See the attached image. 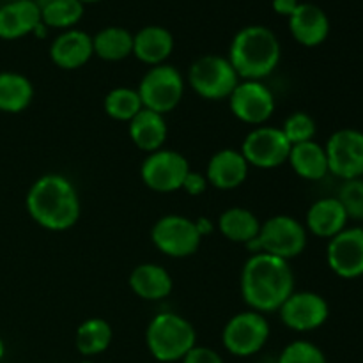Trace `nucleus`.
I'll return each mask as SVG.
<instances>
[{"label":"nucleus","mask_w":363,"mask_h":363,"mask_svg":"<svg viewBox=\"0 0 363 363\" xmlns=\"http://www.w3.org/2000/svg\"><path fill=\"white\" fill-rule=\"evenodd\" d=\"M188 172H190L188 160L172 149H160L151 152L140 167V176L145 186L158 194L181 190Z\"/></svg>","instance_id":"obj_10"},{"label":"nucleus","mask_w":363,"mask_h":363,"mask_svg":"<svg viewBox=\"0 0 363 363\" xmlns=\"http://www.w3.org/2000/svg\"><path fill=\"white\" fill-rule=\"evenodd\" d=\"M298 6H300L298 0H273V11L277 14H282V16L287 18L296 11Z\"/></svg>","instance_id":"obj_36"},{"label":"nucleus","mask_w":363,"mask_h":363,"mask_svg":"<svg viewBox=\"0 0 363 363\" xmlns=\"http://www.w3.org/2000/svg\"><path fill=\"white\" fill-rule=\"evenodd\" d=\"M289 30L300 45L312 48L326 41L330 34V20L315 4H300L289 16Z\"/></svg>","instance_id":"obj_17"},{"label":"nucleus","mask_w":363,"mask_h":363,"mask_svg":"<svg viewBox=\"0 0 363 363\" xmlns=\"http://www.w3.org/2000/svg\"><path fill=\"white\" fill-rule=\"evenodd\" d=\"M4 351H6V347H4V342H2V340H0V358L4 357Z\"/></svg>","instance_id":"obj_38"},{"label":"nucleus","mask_w":363,"mask_h":363,"mask_svg":"<svg viewBox=\"0 0 363 363\" xmlns=\"http://www.w3.org/2000/svg\"><path fill=\"white\" fill-rule=\"evenodd\" d=\"M229 105L238 119L254 126L264 124L275 112L272 91L259 80L240 82L229 96Z\"/></svg>","instance_id":"obj_14"},{"label":"nucleus","mask_w":363,"mask_h":363,"mask_svg":"<svg viewBox=\"0 0 363 363\" xmlns=\"http://www.w3.org/2000/svg\"><path fill=\"white\" fill-rule=\"evenodd\" d=\"M151 240L162 254L183 259L197 254L202 236L194 220L181 215H167L152 225Z\"/></svg>","instance_id":"obj_9"},{"label":"nucleus","mask_w":363,"mask_h":363,"mask_svg":"<svg viewBox=\"0 0 363 363\" xmlns=\"http://www.w3.org/2000/svg\"><path fill=\"white\" fill-rule=\"evenodd\" d=\"M347 215L342 204L337 197L319 199L311 206L307 213L305 229L311 230L314 236L332 240L339 233H342L347 225Z\"/></svg>","instance_id":"obj_20"},{"label":"nucleus","mask_w":363,"mask_h":363,"mask_svg":"<svg viewBox=\"0 0 363 363\" xmlns=\"http://www.w3.org/2000/svg\"><path fill=\"white\" fill-rule=\"evenodd\" d=\"M92 48L99 59L117 62L133 53V34L123 27H106L92 38Z\"/></svg>","instance_id":"obj_27"},{"label":"nucleus","mask_w":363,"mask_h":363,"mask_svg":"<svg viewBox=\"0 0 363 363\" xmlns=\"http://www.w3.org/2000/svg\"><path fill=\"white\" fill-rule=\"evenodd\" d=\"M339 202L342 204L347 218L363 220V179H350L344 181L340 186Z\"/></svg>","instance_id":"obj_32"},{"label":"nucleus","mask_w":363,"mask_h":363,"mask_svg":"<svg viewBox=\"0 0 363 363\" xmlns=\"http://www.w3.org/2000/svg\"><path fill=\"white\" fill-rule=\"evenodd\" d=\"M80 197L67 177L46 174L39 177L27 194V211L43 229L60 233L80 218Z\"/></svg>","instance_id":"obj_2"},{"label":"nucleus","mask_w":363,"mask_h":363,"mask_svg":"<svg viewBox=\"0 0 363 363\" xmlns=\"http://www.w3.org/2000/svg\"><path fill=\"white\" fill-rule=\"evenodd\" d=\"M82 363H92V362H82Z\"/></svg>","instance_id":"obj_40"},{"label":"nucleus","mask_w":363,"mask_h":363,"mask_svg":"<svg viewBox=\"0 0 363 363\" xmlns=\"http://www.w3.org/2000/svg\"><path fill=\"white\" fill-rule=\"evenodd\" d=\"M328 172L344 181L363 176V131L344 128L335 131L325 145Z\"/></svg>","instance_id":"obj_11"},{"label":"nucleus","mask_w":363,"mask_h":363,"mask_svg":"<svg viewBox=\"0 0 363 363\" xmlns=\"http://www.w3.org/2000/svg\"><path fill=\"white\" fill-rule=\"evenodd\" d=\"M174 50V38L167 28L149 25L133 35V55L149 66L165 64Z\"/></svg>","instance_id":"obj_21"},{"label":"nucleus","mask_w":363,"mask_h":363,"mask_svg":"<svg viewBox=\"0 0 363 363\" xmlns=\"http://www.w3.org/2000/svg\"><path fill=\"white\" fill-rule=\"evenodd\" d=\"M330 269L342 279H358L363 275V229L346 227L333 236L326 248Z\"/></svg>","instance_id":"obj_15"},{"label":"nucleus","mask_w":363,"mask_h":363,"mask_svg":"<svg viewBox=\"0 0 363 363\" xmlns=\"http://www.w3.org/2000/svg\"><path fill=\"white\" fill-rule=\"evenodd\" d=\"M291 145L303 144V142L314 140L315 137V121L305 112H294L286 119L284 126L280 128Z\"/></svg>","instance_id":"obj_31"},{"label":"nucleus","mask_w":363,"mask_h":363,"mask_svg":"<svg viewBox=\"0 0 363 363\" xmlns=\"http://www.w3.org/2000/svg\"><path fill=\"white\" fill-rule=\"evenodd\" d=\"M188 82L201 98L218 101L233 94L240 77L225 57L202 55L191 64Z\"/></svg>","instance_id":"obj_6"},{"label":"nucleus","mask_w":363,"mask_h":363,"mask_svg":"<svg viewBox=\"0 0 363 363\" xmlns=\"http://www.w3.org/2000/svg\"><path fill=\"white\" fill-rule=\"evenodd\" d=\"M218 229L233 243L248 245L259 236L261 222L250 209L229 208L220 215Z\"/></svg>","instance_id":"obj_25"},{"label":"nucleus","mask_w":363,"mask_h":363,"mask_svg":"<svg viewBox=\"0 0 363 363\" xmlns=\"http://www.w3.org/2000/svg\"><path fill=\"white\" fill-rule=\"evenodd\" d=\"M144 108L156 113L172 112L181 103L184 94V80L179 71L169 64L152 66L137 89Z\"/></svg>","instance_id":"obj_7"},{"label":"nucleus","mask_w":363,"mask_h":363,"mask_svg":"<svg viewBox=\"0 0 363 363\" xmlns=\"http://www.w3.org/2000/svg\"><path fill=\"white\" fill-rule=\"evenodd\" d=\"M255 254H269L273 257L289 259L303 254L307 247V229L293 216H272L261 223L259 236L247 245Z\"/></svg>","instance_id":"obj_5"},{"label":"nucleus","mask_w":363,"mask_h":363,"mask_svg":"<svg viewBox=\"0 0 363 363\" xmlns=\"http://www.w3.org/2000/svg\"><path fill=\"white\" fill-rule=\"evenodd\" d=\"M284 325L294 332H312L321 328L330 315L328 301L312 291L293 293L279 308Z\"/></svg>","instance_id":"obj_13"},{"label":"nucleus","mask_w":363,"mask_h":363,"mask_svg":"<svg viewBox=\"0 0 363 363\" xmlns=\"http://www.w3.org/2000/svg\"><path fill=\"white\" fill-rule=\"evenodd\" d=\"M41 6L34 0H14L0 7V38L20 39L41 25Z\"/></svg>","instance_id":"obj_18"},{"label":"nucleus","mask_w":363,"mask_h":363,"mask_svg":"<svg viewBox=\"0 0 363 363\" xmlns=\"http://www.w3.org/2000/svg\"><path fill=\"white\" fill-rule=\"evenodd\" d=\"M145 342L152 357L160 362L183 360L195 347L197 332L194 325L174 312H163L151 319Z\"/></svg>","instance_id":"obj_4"},{"label":"nucleus","mask_w":363,"mask_h":363,"mask_svg":"<svg viewBox=\"0 0 363 363\" xmlns=\"http://www.w3.org/2000/svg\"><path fill=\"white\" fill-rule=\"evenodd\" d=\"M183 363H223V360L216 351L209 350V347L195 346L194 350L183 358Z\"/></svg>","instance_id":"obj_34"},{"label":"nucleus","mask_w":363,"mask_h":363,"mask_svg":"<svg viewBox=\"0 0 363 363\" xmlns=\"http://www.w3.org/2000/svg\"><path fill=\"white\" fill-rule=\"evenodd\" d=\"M34 98L30 80L20 73L4 71L0 73V112L20 113Z\"/></svg>","instance_id":"obj_26"},{"label":"nucleus","mask_w":363,"mask_h":363,"mask_svg":"<svg viewBox=\"0 0 363 363\" xmlns=\"http://www.w3.org/2000/svg\"><path fill=\"white\" fill-rule=\"evenodd\" d=\"M279 363H326V357L315 344L296 340L282 351Z\"/></svg>","instance_id":"obj_33"},{"label":"nucleus","mask_w":363,"mask_h":363,"mask_svg":"<svg viewBox=\"0 0 363 363\" xmlns=\"http://www.w3.org/2000/svg\"><path fill=\"white\" fill-rule=\"evenodd\" d=\"M167 135H169V128L162 113L142 108L130 121V138L140 151L149 152V155L162 149Z\"/></svg>","instance_id":"obj_23"},{"label":"nucleus","mask_w":363,"mask_h":363,"mask_svg":"<svg viewBox=\"0 0 363 363\" xmlns=\"http://www.w3.org/2000/svg\"><path fill=\"white\" fill-rule=\"evenodd\" d=\"M287 162L300 177L308 181H319L328 174V158L321 144L315 140L303 142L291 147Z\"/></svg>","instance_id":"obj_24"},{"label":"nucleus","mask_w":363,"mask_h":363,"mask_svg":"<svg viewBox=\"0 0 363 363\" xmlns=\"http://www.w3.org/2000/svg\"><path fill=\"white\" fill-rule=\"evenodd\" d=\"M112 328L105 319L92 318L82 323L77 330V350L85 357H94L103 353L112 342Z\"/></svg>","instance_id":"obj_28"},{"label":"nucleus","mask_w":363,"mask_h":363,"mask_svg":"<svg viewBox=\"0 0 363 363\" xmlns=\"http://www.w3.org/2000/svg\"><path fill=\"white\" fill-rule=\"evenodd\" d=\"M195 225H197V230H199V234H201L202 238L206 236V234H209L213 230V223L209 222L208 218H199V220H195Z\"/></svg>","instance_id":"obj_37"},{"label":"nucleus","mask_w":363,"mask_h":363,"mask_svg":"<svg viewBox=\"0 0 363 363\" xmlns=\"http://www.w3.org/2000/svg\"><path fill=\"white\" fill-rule=\"evenodd\" d=\"M82 4H94V2H99V0H80Z\"/></svg>","instance_id":"obj_39"},{"label":"nucleus","mask_w":363,"mask_h":363,"mask_svg":"<svg viewBox=\"0 0 363 363\" xmlns=\"http://www.w3.org/2000/svg\"><path fill=\"white\" fill-rule=\"evenodd\" d=\"M248 162L241 151L222 149L211 156L206 169V179L218 190H234L241 186L248 176Z\"/></svg>","instance_id":"obj_16"},{"label":"nucleus","mask_w":363,"mask_h":363,"mask_svg":"<svg viewBox=\"0 0 363 363\" xmlns=\"http://www.w3.org/2000/svg\"><path fill=\"white\" fill-rule=\"evenodd\" d=\"M9 2H14V0H9Z\"/></svg>","instance_id":"obj_41"},{"label":"nucleus","mask_w":363,"mask_h":363,"mask_svg":"<svg viewBox=\"0 0 363 363\" xmlns=\"http://www.w3.org/2000/svg\"><path fill=\"white\" fill-rule=\"evenodd\" d=\"M294 293V273L289 261L269 254H254L241 272V294L248 307L261 314L279 312Z\"/></svg>","instance_id":"obj_1"},{"label":"nucleus","mask_w":363,"mask_h":363,"mask_svg":"<svg viewBox=\"0 0 363 363\" xmlns=\"http://www.w3.org/2000/svg\"><path fill=\"white\" fill-rule=\"evenodd\" d=\"M229 62L240 78L261 82V78L272 74L279 66V39L273 30L262 25L241 28L230 43Z\"/></svg>","instance_id":"obj_3"},{"label":"nucleus","mask_w":363,"mask_h":363,"mask_svg":"<svg viewBox=\"0 0 363 363\" xmlns=\"http://www.w3.org/2000/svg\"><path fill=\"white\" fill-rule=\"evenodd\" d=\"M94 55L92 38L87 32L67 30L60 34L50 46L53 64L62 69H78Z\"/></svg>","instance_id":"obj_19"},{"label":"nucleus","mask_w":363,"mask_h":363,"mask_svg":"<svg viewBox=\"0 0 363 363\" xmlns=\"http://www.w3.org/2000/svg\"><path fill=\"white\" fill-rule=\"evenodd\" d=\"M144 108L142 99L135 89L117 87L110 91L105 98L106 116L116 121H128L130 123L140 110Z\"/></svg>","instance_id":"obj_30"},{"label":"nucleus","mask_w":363,"mask_h":363,"mask_svg":"<svg viewBox=\"0 0 363 363\" xmlns=\"http://www.w3.org/2000/svg\"><path fill=\"white\" fill-rule=\"evenodd\" d=\"M208 179H206V176H202V174L199 172H188V176L184 177V183H183V188L181 190L186 191L188 195H191V197H199V195H202L206 191V188H208Z\"/></svg>","instance_id":"obj_35"},{"label":"nucleus","mask_w":363,"mask_h":363,"mask_svg":"<svg viewBox=\"0 0 363 363\" xmlns=\"http://www.w3.org/2000/svg\"><path fill=\"white\" fill-rule=\"evenodd\" d=\"M84 16L80 0H48L41 7V21L46 27L67 28L77 25Z\"/></svg>","instance_id":"obj_29"},{"label":"nucleus","mask_w":363,"mask_h":363,"mask_svg":"<svg viewBox=\"0 0 363 363\" xmlns=\"http://www.w3.org/2000/svg\"><path fill=\"white\" fill-rule=\"evenodd\" d=\"M269 339V323L264 314L255 311L240 312L229 319L222 333L225 350L234 357H252L266 346Z\"/></svg>","instance_id":"obj_8"},{"label":"nucleus","mask_w":363,"mask_h":363,"mask_svg":"<svg viewBox=\"0 0 363 363\" xmlns=\"http://www.w3.org/2000/svg\"><path fill=\"white\" fill-rule=\"evenodd\" d=\"M293 145L280 128L257 126L247 135L241 145V155L248 165L257 169H275L289 158Z\"/></svg>","instance_id":"obj_12"},{"label":"nucleus","mask_w":363,"mask_h":363,"mask_svg":"<svg viewBox=\"0 0 363 363\" xmlns=\"http://www.w3.org/2000/svg\"><path fill=\"white\" fill-rule=\"evenodd\" d=\"M172 277L163 266L145 262L138 264L130 275V287L138 298L160 301L172 293Z\"/></svg>","instance_id":"obj_22"}]
</instances>
